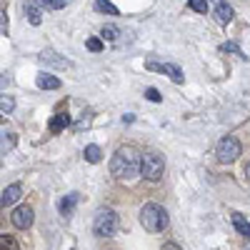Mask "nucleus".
Masks as SVG:
<instances>
[{
  "label": "nucleus",
  "mask_w": 250,
  "mask_h": 250,
  "mask_svg": "<svg viewBox=\"0 0 250 250\" xmlns=\"http://www.w3.org/2000/svg\"><path fill=\"white\" fill-rule=\"evenodd\" d=\"M83 155H85L88 163H100L103 160V150L98 148V145H88V148L83 150Z\"/></svg>",
  "instance_id": "obj_16"
},
{
  "label": "nucleus",
  "mask_w": 250,
  "mask_h": 250,
  "mask_svg": "<svg viewBox=\"0 0 250 250\" xmlns=\"http://www.w3.org/2000/svg\"><path fill=\"white\" fill-rule=\"evenodd\" d=\"M0 250H18V243L13 235H3L0 238Z\"/></svg>",
  "instance_id": "obj_22"
},
{
  "label": "nucleus",
  "mask_w": 250,
  "mask_h": 250,
  "mask_svg": "<svg viewBox=\"0 0 250 250\" xmlns=\"http://www.w3.org/2000/svg\"><path fill=\"white\" fill-rule=\"evenodd\" d=\"M13 145H15V135H8V140L3 138V155H5V153L13 148Z\"/></svg>",
  "instance_id": "obj_26"
},
{
  "label": "nucleus",
  "mask_w": 250,
  "mask_h": 250,
  "mask_svg": "<svg viewBox=\"0 0 250 250\" xmlns=\"http://www.w3.org/2000/svg\"><path fill=\"white\" fill-rule=\"evenodd\" d=\"M240 153H243L240 140H238V138H233V135L220 138V140H218V145H215V155H218V160H220V163H235Z\"/></svg>",
  "instance_id": "obj_4"
},
{
  "label": "nucleus",
  "mask_w": 250,
  "mask_h": 250,
  "mask_svg": "<svg viewBox=\"0 0 250 250\" xmlns=\"http://www.w3.org/2000/svg\"><path fill=\"white\" fill-rule=\"evenodd\" d=\"M15 108V100L10 95H3V100H0V110H3V115H10Z\"/></svg>",
  "instance_id": "obj_21"
},
{
  "label": "nucleus",
  "mask_w": 250,
  "mask_h": 250,
  "mask_svg": "<svg viewBox=\"0 0 250 250\" xmlns=\"http://www.w3.org/2000/svg\"><path fill=\"white\" fill-rule=\"evenodd\" d=\"M25 15L30 20V25H40V23H43V15H40V8L35 3H28L25 5Z\"/></svg>",
  "instance_id": "obj_14"
},
{
  "label": "nucleus",
  "mask_w": 250,
  "mask_h": 250,
  "mask_svg": "<svg viewBox=\"0 0 250 250\" xmlns=\"http://www.w3.org/2000/svg\"><path fill=\"white\" fill-rule=\"evenodd\" d=\"M0 33L8 35V15H5V10H3V20H0Z\"/></svg>",
  "instance_id": "obj_27"
},
{
  "label": "nucleus",
  "mask_w": 250,
  "mask_h": 250,
  "mask_svg": "<svg viewBox=\"0 0 250 250\" xmlns=\"http://www.w3.org/2000/svg\"><path fill=\"white\" fill-rule=\"evenodd\" d=\"M70 125V115L68 113H58L53 120H50V133H60V130H65Z\"/></svg>",
  "instance_id": "obj_13"
},
{
  "label": "nucleus",
  "mask_w": 250,
  "mask_h": 250,
  "mask_svg": "<svg viewBox=\"0 0 250 250\" xmlns=\"http://www.w3.org/2000/svg\"><path fill=\"white\" fill-rule=\"evenodd\" d=\"M163 173H165V160H163V155H158V153H145L143 155V178L145 180H150V183H158L160 178H163Z\"/></svg>",
  "instance_id": "obj_5"
},
{
  "label": "nucleus",
  "mask_w": 250,
  "mask_h": 250,
  "mask_svg": "<svg viewBox=\"0 0 250 250\" xmlns=\"http://www.w3.org/2000/svg\"><path fill=\"white\" fill-rule=\"evenodd\" d=\"M163 250H183V248H180V245H175V243H165V245H163Z\"/></svg>",
  "instance_id": "obj_28"
},
{
  "label": "nucleus",
  "mask_w": 250,
  "mask_h": 250,
  "mask_svg": "<svg viewBox=\"0 0 250 250\" xmlns=\"http://www.w3.org/2000/svg\"><path fill=\"white\" fill-rule=\"evenodd\" d=\"M75 205H78V193H68L65 198L60 200V215H73V210H75Z\"/></svg>",
  "instance_id": "obj_12"
},
{
  "label": "nucleus",
  "mask_w": 250,
  "mask_h": 250,
  "mask_svg": "<svg viewBox=\"0 0 250 250\" xmlns=\"http://www.w3.org/2000/svg\"><path fill=\"white\" fill-rule=\"evenodd\" d=\"M118 225H120V218L113 208H100L93 218V233L98 238H113L118 233Z\"/></svg>",
  "instance_id": "obj_3"
},
{
  "label": "nucleus",
  "mask_w": 250,
  "mask_h": 250,
  "mask_svg": "<svg viewBox=\"0 0 250 250\" xmlns=\"http://www.w3.org/2000/svg\"><path fill=\"white\" fill-rule=\"evenodd\" d=\"M20 195H23V188H20L18 183H13V185H8L5 190H3V198H0V203H3V208H8V205H13L15 200H20Z\"/></svg>",
  "instance_id": "obj_10"
},
{
  "label": "nucleus",
  "mask_w": 250,
  "mask_h": 250,
  "mask_svg": "<svg viewBox=\"0 0 250 250\" xmlns=\"http://www.w3.org/2000/svg\"><path fill=\"white\" fill-rule=\"evenodd\" d=\"M233 223H235V230H238L240 235L250 238V223H248V220H243V215H240V213H233Z\"/></svg>",
  "instance_id": "obj_15"
},
{
  "label": "nucleus",
  "mask_w": 250,
  "mask_h": 250,
  "mask_svg": "<svg viewBox=\"0 0 250 250\" xmlns=\"http://www.w3.org/2000/svg\"><path fill=\"white\" fill-rule=\"evenodd\" d=\"M215 20L220 25H228L233 20V8L225 3V0H215Z\"/></svg>",
  "instance_id": "obj_8"
},
{
  "label": "nucleus",
  "mask_w": 250,
  "mask_h": 250,
  "mask_svg": "<svg viewBox=\"0 0 250 250\" xmlns=\"http://www.w3.org/2000/svg\"><path fill=\"white\" fill-rule=\"evenodd\" d=\"M145 68L148 70H155V73H165L173 83H183V70L178 65H173V62H158V60H148L145 62Z\"/></svg>",
  "instance_id": "obj_6"
},
{
  "label": "nucleus",
  "mask_w": 250,
  "mask_h": 250,
  "mask_svg": "<svg viewBox=\"0 0 250 250\" xmlns=\"http://www.w3.org/2000/svg\"><path fill=\"white\" fill-rule=\"evenodd\" d=\"M85 45H88L90 53H100V50H103V40H100V38H88Z\"/></svg>",
  "instance_id": "obj_23"
},
{
  "label": "nucleus",
  "mask_w": 250,
  "mask_h": 250,
  "mask_svg": "<svg viewBox=\"0 0 250 250\" xmlns=\"http://www.w3.org/2000/svg\"><path fill=\"white\" fill-rule=\"evenodd\" d=\"M35 83H38L40 90H58V88H60V80H58L55 75H50V73H40V75L35 78Z\"/></svg>",
  "instance_id": "obj_11"
},
{
  "label": "nucleus",
  "mask_w": 250,
  "mask_h": 250,
  "mask_svg": "<svg viewBox=\"0 0 250 250\" xmlns=\"http://www.w3.org/2000/svg\"><path fill=\"white\" fill-rule=\"evenodd\" d=\"M220 53H233V55H240V58H245V55H243V50H240V45H238V43H230V40L220 45Z\"/></svg>",
  "instance_id": "obj_19"
},
{
  "label": "nucleus",
  "mask_w": 250,
  "mask_h": 250,
  "mask_svg": "<svg viewBox=\"0 0 250 250\" xmlns=\"http://www.w3.org/2000/svg\"><path fill=\"white\" fill-rule=\"evenodd\" d=\"M40 62L43 65H53V68H60V70H65L70 62L65 60V58H58V53H53V50H45L43 55H40Z\"/></svg>",
  "instance_id": "obj_9"
},
{
  "label": "nucleus",
  "mask_w": 250,
  "mask_h": 250,
  "mask_svg": "<svg viewBox=\"0 0 250 250\" xmlns=\"http://www.w3.org/2000/svg\"><path fill=\"white\" fill-rule=\"evenodd\" d=\"M188 8L205 15V13H208V0H188Z\"/></svg>",
  "instance_id": "obj_20"
},
{
  "label": "nucleus",
  "mask_w": 250,
  "mask_h": 250,
  "mask_svg": "<svg viewBox=\"0 0 250 250\" xmlns=\"http://www.w3.org/2000/svg\"><path fill=\"white\" fill-rule=\"evenodd\" d=\"M170 218L165 213V208H160L158 203H145L140 208V225L145 228L148 233H163L168 228Z\"/></svg>",
  "instance_id": "obj_2"
},
{
  "label": "nucleus",
  "mask_w": 250,
  "mask_h": 250,
  "mask_svg": "<svg viewBox=\"0 0 250 250\" xmlns=\"http://www.w3.org/2000/svg\"><path fill=\"white\" fill-rule=\"evenodd\" d=\"M243 175H245V178H248V180H250V160H248V163H245V168H243Z\"/></svg>",
  "instance_id": "obj_29"
},
{
  "label": "nucleus",
  "mask_w": 250,
  "mask_h": 250,
  "mask_svg": "<svg viewBox=\"0 0 250 250\" xmlns=\"http://www.w3.org/2000/svg\"><path fill=\"white\" fill-rule=\"evenodd\" d=\"M100 35L105 38V40H118V35H120V28H118V25H103Z\"/></svg>",
  "instance_id": "obj_18"
},
{
  "label": "nucleus",
  "mask_w": 250,
  "mask_h": 250,
  "mask_svg": "<svg viewBox=\"0 0 250 250\" xmlns=\"http://www.w3.org/2000/svg\"><path fill=\"white\" fill-rule=\"evenodd\" d=\"M145 98H148L150 103H160V100H163V95H160L155 88H148V90H145Z\"/></svg>",
  "instance_id": "obj_24"
},
{
  "label": "nucleus",
  "mask_w": 250,
  "mask_h": 250,
  "mask_svg": "<svg viewBox=\"0 0 250 250\" xmlns=\"http://www.w3.org/2000/svg\"><path fill=\"white\" fill-rule=\"evenodd\" d=\"M33 3H35V5H38V8H43V5H45V8H48V0H33Z\"/></svg>",
  "instance_id": "obj_30"
},
{
  "label": "nucleus",
  "mask_w": 250,
  "mask_h": 250,
  "mask_svg": "<svg viewBox=\"0 0 250 250\" xmlns=\"http://www.w3.org/2000/svg\"><path fill=\"white\" fill-rule=\"evenodd\" d=\"M95 10L98 13H108V15H118V8L110 3V0H95Z\"/></svg>",
  "instance_id": "obj_17"
},
{
  "label": "nucleus",
  "mask_w": 250,
  "mask_h": 250,
  "mask_svg": "<svg viewBox=\"0 0 250 250\" xmlns=\"http://www.w3.org/2000/svg\"><path fill=\"white\" fill-rule=\"evenodd\" d=\"M110 173L118 178V180H133L143 173V155L130 148V145H123L118 148L110 158Z\"/></svg>",
  "instance_id": "obj_1"
},
{
  "label": "nucleus",
  "mask_w": 250,
  "mask_h": 250,
  "mask_svg": "<svg viewBox=\"0 0 250 250\" xmlns=\"http://www.w3.org/2000/svg\"><path fill=\"white\" fill-rule=\"evenodd\" d=\"M70 0H48V8L50 10H58V8H65Z\"/></svg>",
  "instance_id": "obj_25"
},
{
  "label": "nucleus",
  "mask_w": 250,
  "mask_h": 250,
  "mask_svg": "<svg viewBox=\"0 0 250 250\" xmlns=\"http://www.w3.org/2000/svg\"><path fill=\"white\" fill-rule=\"evenodd\" d=\"M33 208H28V205H20V208H15L13 210V215H10V223L18 228V230H28V228L33 225Z\"/></svg>",
  "instance_id": "obj_7"
}]
</instances>
